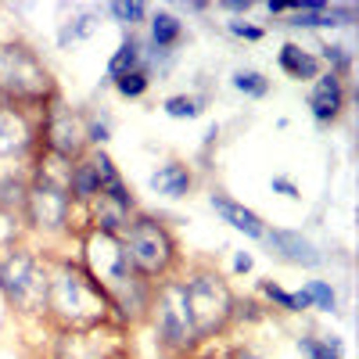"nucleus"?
<instances>
[{"label": "nucleus", "mask_w": 359, "mask_h": 359, "mask_svg": "<svg viewBox=\"0 0 359 359\" xmlns=\"http://www.w3.org/2000/svg\"><path fill=\"white\" fill-rule=\"evenodd\" d=\"M47 262H50L47 313H43V331L47 334L90 331V327L115 323L108 291L86 273L72 252H47Z\"/></svg>", "instance_id": "obj_1"}, {"label": "nucleus", "mask_w": 359, "mask_h": 359, "mask_svg": "<svg viewBox=\"0 0 359 359\" xmlns=\"http://www.w3.org/2000/svg\"><path fill=\"white\" fill-rule=\"evenodd\" d=\"M65 169L57 158L36 151L29 162V191H25V205H22V223L25 233L40 241L47 252H62L69 241L79 237V223H76V205L65 191Z\"/></svg>", "instance_id": "obj_2"}, {"label": "nucleus", "mask_w": 359, "mask_h": 359, "mask_svg": "<svg viewBox=\"0 0 359 359\" xmlns=\"http://www.w3.org/2000/svg\"><path fill=\"white\" fill-rule=\"evenodd\" d=\"M47 287H50V262L40 245L22 241L8 252H0V298H4V309L18 323L43 327Z\"/></svg>", "instance_id": "obj_3"}, {"label": "nucleus", "mask_w": 359, "mask_h": 359, "mask_svg": "<svg viewBox=\"0 0 359 359\" xmlns=\"http://www.w3.org/2000/svg\"><path fill=\"white\" fill-rule=\"evenodd\" d=\"M184 294H187V309L194 320V334L198 345H212L216 338H226L230 327H233V302H237V291L230 284V277L216 262L208 259H194L184 262Z\"/></svg>", "instance_id": "obj_4"}, {"label": "nucleus", "mask_w": 359, "mask_h": 359, "mask_svg": "<svg viewBox=\"0 0 359 359\" xmlns=\"http://www.w3.org/2000/svg\"><path fill=\"white\" fill-rule=\"evenodd\" d=\"M123 248H126L130 269L147 284H158V280L184 273L187 259H184V248H180V237L169 226V219L158 212L140 208L123 233Z\"/></svg>", "instance_id": "obj_5"}, {"label": "nucleus", "mask_w": 359, "mask_h": 359, "mask_svg": "<svg viewBox=\"0 0 359 359\" xmlns=\"http://www.w3.org/2000/svg\"><path fill=\"white\" fill-rule=\"evenodd\" d=\"M57 94L62 86L33 43L0 40V104L43 111Z\"/></svg>", "instance_id": "obj_6"}, {"label": "nucleus", "mask_w": 359, "mask_h": 359, "mask_svg": "<svg viewBox=\"0 0 359 359\" xmlns=\"http://www.w3.org/2000/svg\"><path fill=\"white\" fill-rule=\"evenodd\" d=\"M147 327L155 331V345L165 359H191L201 345L194 334V320L187 309L184 280L169 277L151 287V313H147Z\"/></svg>", "instance_id": "obj_7"}, {"label": "nucleus", "mask_w": 359, "mask_h": 359, "mask_svg": "<svg viewBox=\"0 0 359 359\" xmlns=\"http://www.w3.org/2000/svg\"><path fill=\"white\" fill-rule=\"evenodd\" d=\"M40 151L57 158L62 165L79 162L90 147H86V108L69 104L65 94H57L40 118Z\"/></svg>", "instance_id": "obj_8"}, {"label": "nucleus", "mask_w": 359, "mask_h": 359, "mask_svg": "<svg viewBox=\"0 0 359 359\" xmlns=\"http://www.w3.org/2000/svg\"><path fill=\"white\" fill-rule=\"evenodd\" d=\"M130 334L118 323H104V327H90V331H57L47 334V359H130Z\"/></svg>", "instance_id": "obj_9"}, {"label": "nucleus", "mask_w": 359, "mask_h": 359, "mask_svg": "<svg viewBox=\"0 0 359 359\" xmlns=\"http://www.w3.org/2000/svg\"><path fill=\"white\" fill-rule=\"evenodd\" d=\"M76 259L79 266L94 277L108 294L115 287H123L130 277H137L130 269V259H126V248H123V237H111V233H101V230H90L83 226L79 237H76Z\"/></svg>", "instance_id": "obj_10"}, {"label": "nucleus", "mask_w": 359, "mask_h": 359, "mask_svg": "<svg viewBox=\"0 0 359 359\" xmlns=\"http://www.w3.org/2000/svg\"><path fill=\"white\" fill-rule=\"evenodd\" d=\"M40 118L43 111L0 104V169L33 162V155L40 151Z\"/></svg>", "instance_id": "obj_11"}, {"label": "nucleus", "mask_w": 359, "mask_h": 359, "mask_svg": "<svg viewBox=\"0 0 359 359\" xmlns=\"http://www.w3.org/2000/svg\"><path fill=\"white\" fill-rule=\"evenodd\" d=\"M137 212H140V201H137L133 187L126 184V180H115L111 187H104L94 201L83 208V226L111 233V237H123Z\"/></svg>", "instance_id": "obj_12"}, {"label": "nucleus", "mask_w": 359, "mask_h": 359, "mask_svg": "<svg viewBox=\"0 0 359 359\" xmlns=\"http://www.w3.org/2000/svg\"><path fill=\"white\" fill-rule=\"evenodd\" d=\"M352 97H355V86L334 72H320L313 83H309V94H306V108H309V118L320 126V130H334L341 118L348 115L352 108Z\"/></svg>", "instance_id": "obj_13"}, {"label": "nucleus", "mask_w": 359, "mask_h": 359, "mask_svg": "<svg viewBox=\"0 0 359 359\" xmlns=\"http://www.w3.org/2000/svg\"><path fill=\"white\" fill-rule=\"evenodd\" d=\"M262 245L269 248V255H273L277 262H284V266H298V269H320V266H327V252L302 230L269 226L266 237H262Z\"/></svg>", "instance_id": "obj_14"}, {"label": "nucleus", "mask_w": 359, "mask_h": 359, "mask_svg": "<svg viewBox=\"0 0 359 359\" xmlns=\"http://www.w3.org/2000/svg\"><path fill=\"white\" fill-rule=\"evenodd\" d=\"M201 176L194 169V162L187 158H165L151 169V176H147V187H151V194L165 198V201H184L198 191Z\"/></svg>", "instance_id": "obj_15"}, {"label": "nucleus", "mask_w": 359, "mask_h": 359, "mask_svg": "<svg viewBox=\"0 0 359 359\" xmlns=\"http://www.w3.org/2000/svg\"><path fill=\"white\" fill-rule=\"evenodd\" d=\"M208 198V208L216 212V219L219 223H226L230 230H237V233H245L248 241H262L266 237V230H269V223L255 212V208H248L245 201H237V198H230L223 187H212L205 194Z\"/></svg>", "instance_id": "obj_16"}, {"label": "nucleus", "mask_w": 359, "mask_h": 359, "mask_svg": "<svg viewBox=\"0 0 359 359\" xmlns=\"http://www.w3.org/2000/svg\"><path fill=\"white\" fill-rule=\"evenodd\" d=\"M277 69H280L291 83H313V79L323 72L316 50H309L302 40H284V43H280V50H277Z\"/></svg>", "instance_id": "obj_17"}, {"label": "nucleus", "mask_w": 359, "mask_h": 359, "mask_svg": "<svg viewBox=\"0 0 359 359\" xmlns=\"http://www.w3.org/2000/svg\"><path fill=\"white\" fill-rule=\"evenodd\" d=\"M65 191L76 205V212H83V208L101 194V176H97L94 162H90V155H83L79 162H72L65 169Z\"/></svg>", "instance_id": "obj_18"}, {"label": "nucleus", "mask_w": 359, "mask_h": 359, "mask_svg": "<svg viewBox=\"0 0 359 359\" xmlns=\"http://www.w3.org/2000/svg\"><path fill=\"white\" fill-rule=\"evenodd\" d=\"M255 291H259V298L266 302V309L269 313H284V316H302V313H309L313 306H309V294L298 287V291H287V287H280L273 277H262V280H255Z\"/></svg>", "instance_id": "obj_19"}, {"label": "nucleus", "mask_w": 359, "mask_h": 359, "mask_svg": "<svg viewBox=\"0 0 359 359\" xmlns=\"http://www.w3.org/2000/svg\"><path fill=\"white\" fill-rule=\"evenodd\" d=\"M140 65H144V36H140V33H126V29H123V40H118V47L111 50L101 83L108 86L111 79L126 76V72H133V69H140Z\"/></svg>", "instance_id": "obj_20"}, {"label": "nucleus", "mask_w": 359, "mask_h": 359, "mask_svg": "<svg viewBox=\"0 0 359 359\" xmlns=\"http://www.w3.org/2000/svg\"><path fill=\"white\" fill-rule=\"evenodd\" d=\"M101 29V8H86V11H72L62 25H57V36H54V43H57V50H72L76 43H83V40H90Z\"/></svg>", "instance_id": "obj_21"}, {"label": "nucleus", "mask_w": 359, "mask_h": 359, "mask_svg": "<svg viewBox=\"0 0 359 359\" xmlns=\"http://www.w3.org/2000/svg\"><path fill=\"white\" fill-rule=\"evenodd\" d=\"M216 94H198V90H184V94H169L162 97V111L169 118H176V123H194V118H201L208 108H212Z\"/></svg>", "instance_id": "obj_22"}, {"label": "nucleus", "mask_w": 359, "mask_h": 359, "mask_svg": "<svg viewBox=\"0 0 359 359\" xmlns=\"http://www.w3.org/2000/svg\"><path fill=\"white\" fill-rule=\"evenodd\" d=\"M316 57H320V65L323 72H334L341 79L352 83V72H355V54L348 43H338V40H320L316 43Z\"/></svg>", "instance_id": "obj_23"}, {"label": "nucleus", "mask_w": 359, "mask_h": 359, "mask_svg": "<svg viewBox=\"0 0 359 359\" xmlns=\"http://www.w3.org/2000/svg\"><path fill=\"white\" fill-rule=\"evenodd\" d=\"M294 348L302 359H345V341L338 334H313L302 331L294 338Z\"/></svg>", "instance_id": "obj_24"}, {"label": "nucleus", "mask_w": 359, "mask_h": 359, "mask_svg": "<svg viewBox=\"0 0 359 359\" xmlns=\"http://www.w3.org/2000/svg\"><path fill=\"white\" fill-rule=\"evenodd\" d=\"M29 191V165L25 169H0V212H18Z\"/></svg>", "instance_id": "obj_25"}, {"label": "nucleus", "mask_w": 359, "mask_h": 359, "mask_svg": "<svg viewBox=\"0 0 359 359\" xmlns=\"http://www.w3.org/2000/svg\"><path fill=\"white\" fill-rule=\"evenodd\" d=\"M230 90H233V94H241L245 101H266L269 90H273V83H269L266 72L245 65V69H233L230 72Z\"/></svg>", "instance_id": "obj_26"}, {"label": "nucleus", "mask_w": 359, "mask_h": 359, "mask_svg": "<svg viewBox=\"0 0 359 359\" xmlns=\"http://www.w3.org/2000/svg\"><path fill=\"white\" fill-rule=\"evenodd\" d=\"M104 15H108L118 29L137 33L140 25H147V15H151V8H147L144 0H111V4L104 8Z\"/></svg>", "instance_id": "obj_27"}, {"label": "nucleus", "mask_w": 359, "mask_h": 359, "mask_svg": "<svg viewBox=\"0 0 359 359\" xmlns=\"http://www.w3.org/2000/svg\"><path fill=\"white\" fill-rule=\"evenodd\" d=\"M302 291L309 294V306L316 313H327V316H341V298H338V287L323 277H309L302 284Z\"/></svg>", "instance_id": "obj_28"}, {"label": "nucleus", "mask_w": 359, "mask_h": 359, "mask_svg": "<svg viewBox=\"0 0 359 359\" xmlns=\"http://www.w3.org/2000/svg\"><path fill=\"white\" fill-rule=\"evenodd\" d=\"M151 83H155V76L140 65V69H133V72H126V76L111 79L108 86H111V90H115V94L123 97V101H140V97L147 94V90H151Z\"/></svg>", "instance_id": "obj_29"}, {"label": "nucleus", "mask_w": 359, "mask_h": 359, "mask_svg": "<svg viewBox=\"0 0 359 359\" xmlns=\"http://www.w3.org/2000/svg\"><path fill=\"white\" fill-rule=\"evenodd\" d=\"M111 111L101 104V108H86V147H104L111 140Z\"/></svg>", "instance_id": "obj_30"}, {"label": "nucleus", "mask_w": 359, "mask_h": 359, "mask_svg": "<svg viewBox=\"0 0 359 359\" xmlns=\"http://www.w3.org/2000/svg\"><path fill=\"white\" fill-rule=\"evenodd\" d=\"M269 316H273V313H269L266 302H259L255 294H237V302H233V327H259Z\"/></svg>", "instance_id": "obj_31"}, {"label": "nucleus", "mask_w": 359, "mask_h": 359, "mask_svg": "<svg viewBox=\"0 0 359 359\" xmlns=\"http://www.w3.org/2000/svg\"><path fill=\"white\" fill-rule=\"evenodd\" d=\"M22 241H29L22 216L18 212H0V252H8V248H15Z\"/></svg>", "instance_id": "obj_32"}, {"label": "nucleus", "mask_w": 359, "mask_h": 359, "mask_svg": "<svg viewBox=\"0 0 359 359\" xmlns=\"http://www.w3.org/2000/svg\"><path fill=\"white\" fill-rule=\"evenodd\" d=\"M223 33L233 36V40H241V43H262L266 40V25H252L245 18H226L223 22Z\"/></svg>", "instance_id": "obj_33"}, {"label": "nucleus", "mask_w": 359, "mask_h": 359, "mask_svg": "<svg viewBox=\"0 0 359 359\" xmlns=\"http://www.w3.org/2000/svg\"><path fill=\"white\" fill-rule=\"evenodd\" d=\"M269 194H280L287 201H302V187H298V180L294 176H284V172L269 176Z\"/></svg>", "instance_id": "obj_34"}, {"label": "nucleus", "mask_w": 359, "mask_h": 359, "mask_svg": "<svg viewBox=\"0 0 359 359\" xmlns=\"http://www.w3.org/2000/svg\"><path fill=\"white\" fill-rule=\"evenodd\" d=\"M223 359H266V352L255 345V341H237L223 352Z\"/></svg>", "instance_id": "obj_35"}, {"label": "nucleus", "mask_w": 359, "mask_h": 359, "mask_svg": "<svg viewBox=\"0 0 359 359\" xmlns=\"http://www.w3.org/2000/svg\"><path fill=\"white\" fill-rule=\"evenodd\" d=\"M252 8H255V0H219V4H212V11H223L230 18H245Z\"/></svg>", "instance_id": "obj_36"}, {"label": "nucleus", "mask_w": 359, "mask_h": 359, "mask_svg": "<svg viewBox=\"0 0 359 359\" xmlns=\"http://www.w3.org/2000/svg\"><path fill=\"white\" fill-rule=\"evenodd\" d=\"M252 269H255V255H252V252H233L230 273H226V277H248Z\"/></svg>", "instance_id": "obj_37"}, {"label": "nucleus", "mask_w": 359, "mask_h": 359, "mask_svg": "<svg viewBox=\"0 0 359 359\" xmlns=\"http://www.w3.org/2000/svg\"><path fill=\"white\" fill-rule=\"evenodd\" d=\"M262 8H266V15L273 18V22H280V18H284V15H291L298 4H287V0H266Z\"/></svg>", "instance_id": "obj_38"}, {"label": "nucleus", "mask_w": 359, "mask_h": 359, "mask_svg": "<svg viewBox=\"0 0 359 359\" xmlns=\"http://www.w3.org/2000/svg\"><path fill=\"white\" fill-rule=\"evenodd\" d=\"M176 8H184L187 15H208V11H212L208 0H191V4H176Z\"/></svg>", "instance_id": "obj_39"}, {"label": "nucleus", "mask_w": 359, "mask_h": 359, "mask_svg": "<svg viewBox=\"0 0 359 359\" xmlns=\"http://www.w3.org/2000/svg\"><path fill=\"white\" fill-rule=\"evenodd\" d=\"M130 359H133V355H130Z\"/></svg>", "instance_id": "obj_40"}, {"label": "nucleus", "mask_w": 359, "mask_h": 359, "mask_svg": "<svg viewBox=\"0 0 359 359\" xmlns=\"http://www.w3.org/2000/svg\"><path fill=\"white\" fill-rule=\"evenodd\" d=\"M191 359H194V355H191Z\"/></svg>", "instance_id": "obj_41"}]
</instances>
